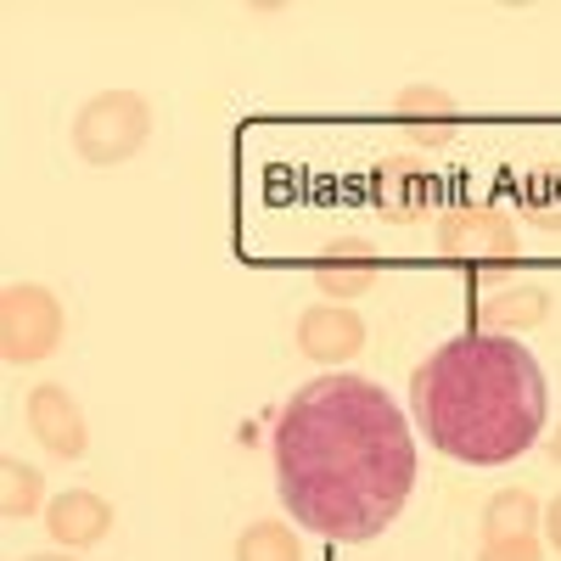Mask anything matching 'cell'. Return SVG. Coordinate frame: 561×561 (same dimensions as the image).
<instances>
[{
	"label": "cell",
	"instance_id": "obj_1",
	"mask_svg": "<svg viewBox=\"0 0 561 561\" xmlns=\"http://www.w3.org/2000/svg\"><path fill=\"white\" fill-rule=\"evenodd\" d=\"M270 455L287 517L343 545L388 534L415 489V438L404 410L354 370H325L280 404Z\"/></svg>",
	"mask_w": 561,
	"mask_h": 561
},
{
	"label": "cell",
	"instance_id": "obj_2",
	"mask_svg": "<svg viewBox=\"0 0 561 561\" xmlns=\"http://www.w3.org/2000/svg\"><path fill=\"white\" fill-rule=\"evenodd\" d=\"M410 415L421 438L466 466H511L545 438L550 388L523 337L460 332L410 377Z\"/></svg>",
	"mask_w": 561,
	"mask_h": 561
},
{
	"label": "cell",
	"instance_id": "obj_3",
	"mask_svg": "<svg viewBox=\"0 0 561 561\" xmlns=\"http://www.w3.org/2000/svg\"><path fill=\"white\" fill-rule=\"evenodd\" d=\"M152 140V102L140 90H102L73 118V152L90 169H118Z\"/></svg>",
	"mask_w": 561,
	"mask_h": 561
},
{
	"label": "cell",
	"instance_id": "obj_4",
	"mask_svg": "<svg viewBox=\"0 0 561 561\" xmlns=\"http://www.w3.org/2000/svg\"><path fill=\"white\" fill-rule=\"evenodd\" d=\"M62 332H68V314L57 304L51 287L39 280H12L0 293V354L12 365H39L62 348Z\"/></svg>",
	"mask_w": 561,
	"mask_h": 561
},
{
	"label": "cell",
	"instance_id": "obj_5",
	"mask_svg": "<svg viewBox=\"0 0 561 561\" xmlns=\"http://www.w3.org/2000/svg\"><path fill=\"white\" fill-rule=\"evenodd\" d=\"M438 253L472 264V270H483L494 280L511 259H517V225H511V214H500L489 203L444 208L438 214Z\"/></svg>",
	"mask_w": 561,
	"mask_h": 561
},
{
	"label": "cell",
	"instance_id": "obj_6",
	"mask_svg": "<svg viewBox=\"0 0 561 561\" xmlns=\"http://www.w3.org/2000/svg\"><path fill=\"white\" fill-rule=\"evenodd\" d=\"M478 561H545V505L534 489H500L483 505V539Z\"/></svg>",
	"mask_w": 561,
	"mask_h": 561
},
{
	"label": "cell",
	"instance_id": "obj_7",
	"mask_svg": "<svg viewBox=\"0 0 561 561\" xmlns=\"http://www.w3.org/2000/svg\"><path fill=\"white\" fill-rule=\"evenodd\" d=\"M309 275H314V287H320L325 304H354V298H365L370 287H377L382 259H377V248H370L365 237H337V242H325L314 253Z\"/></svg>",
	"mask_w": 561,
	"mask_h": 561
},
{
	"label": "cell",
	"instance_id": "obj_8",
	"mask_svg": "<svg viewBox=\"0 0 561 561\" xmlns=\"http://www.w3.org/2000/svg\"><path fill=\"white\" fill-rule=\"evenodd\" d=\"M23 415H28V433H34L45 449H51L57 460H79V455L90 449L84 410H79V399H73L68 388H57V382H39V388L28 393Z\"/></svg>",
	"mask_w": 561,
	"mask_h": 561
},
{
	"label": "cell",
	"instance_id": "obj_9",
	"mask_svg": "<svg viewBox=\"0 0 561 561\" xmlns=\"http://www.w3.org/2000/svg\"><path fill=\"white\" fill-rule=\"evenodd\" d=\"M113 505L96 489H62L51 505H45V534L57 539V550H96L113 534Z\"/></svg>",
	"mask_w": 561,
	"mask_h": 561
},
{
	"label": "cell",
	"instance_id": "obj_10",
	"mask_svg": "<svg viewBox=\"0 0 561 561\" xmlns=\"http://www.w3.org/2000/svg\"><path fill=\"white\" fill-rule=\"evenodd\" d=\"M365 348V320L354 304H314L298 314V354L320 365H348Z\"/></svg>",
	"mask_w": 561,
	"mask_h": 561
},
{
	"label": "cell",
	"instance_id": "obj_11",
	"mask_svg": "<svg viewBox=\"0 0 561 561\" xmlns=\"http://www.w3.org/2000/svg\"><path fill=\"white\" fill-rule=\"evenodd\" d=\"M370 203H377L382 219H421V214H433L438 192H433V174L421 169L415 158H382L377 169H370Z\"/></svg>",
	"mask_w": 561,
	"mask_h": 561
},
{
	"label": "cell",
	"instance_id": "obj_12",
	"mask_svg": "<svg viewBox=\"0 0 561 561\" xmlns=\"http://www.w3.org/2000/svg\"><path fill=\"white\" fill-rule=\"evenodd\" d=\"M550 320V293L534 280H511V287H489V298L478 304V332H500V337H523L534 325Z\"/></svg>",
	"mask_w": 561,
	"mask_h": 561
},
{
	"label": "cell",
	"instance_id": "obj_13",
	"mask_svg": "<svg viewBox=\"0 0 561 561\" xmlns=\"http://www.w3.org/2000/svg\"><path fill=\"white\" fill-rule=\"evenodd\" d=\"M45 478L34 472L28 460H18V455H7L0 460V511H7L12 523H28V517H45Z\"/></svg>",
	"mask_w": 561,
	"mask_h": 561
},
{
	"label": "cell",
	"instance_id": "obj_14",
	"mask_svg": "<svg viewBox=\"0 0 561 561\" xmlns=\"http://www.w3.org/2000/svg\"><path fill=\"white\" fill-rule=\"evenodd\" d=\"M237 561H304V539L287 523H248L237 534Z\"/></svg>",
	"mask_w": 561,
	"mask_h": 561
},
{
	"label": "cell",
	"instance_id": "obj_15",
	"mask_svg": "<svg viewBox=\"0 0 561 561\" xmlns=\"http://www.w3.org/2000/svg\"><path fill=\"white\" fill-rule=\"evenodd\" d=\"M393 113L415 129V124H449L460 107H455L449 90H438V84H404L399 96H393Z\"/></svg>",
	"mask_w": 561,
	"mask_h": 561
},
{
	"label": "cell",
	"instance_id": "obj_16",
	"mask_svg": "<svg viewBox=\"0 0 561 561\" xmlns=\"http://www.w3.org/2000/svg\"><path fill=\"white\" fill-rule=\"evenodd\" d=\"M523 214L539 230H561V169H539L523 180Z\"/></svg>",
	"mask_w": 561,
	"mask_h": 561
},
{
	"label": "cell",
	"instance_id": "obj_17",
	"mask_svg": "<svg viewBox=\"0 0 561 561\" xmlns=\"http://www.w3.org/2000/svg\"><path fill=\"white\" fill-rule=\"evenodd\" d=\"M545 545H550V550H561V494L545 505Z\"/></svg>",
	"mask_w": 561,
	"mask_h": 561
},
{
	"label": "cell",
	"instance_id": "obj_18",
	"mask_svg": "<svg viewBox=\"0 0 561 561\" xmlns=\"http://www.w3.org/2000/svg\"><path fill=\"white\" fill-rule=\"evenodd\" d=\"M410 135H415V140H449V135H455V124H415Z\"/></svg>",
	"mask_w": 561,
	"mask_h": 561
},
{
	"label": "cell",
	"instance_id": "obj_19",
	"mask_svg": "<svg viewBox=\"0 0 561 561\" xmlns=\"http://www.w3.org/2000/svg\"><path fill=\"white\" fill-rule=\"evenodd\" d=\"M23 561H79L73 550H39V556H23Z\"/></svg>",
	"mask_w": 561,
	"mask_h": 561
},
{
	"label": "cell",
	"instance_id": "obj_20",
	"mask_svg": "<svg viewBox=\"0 0 561 561\" xmlns=\"http://www.w3.org/2000/svg\"><path fill=\"white\" fill-rule=\"evenodd\" d=\"M545 455H550V460L561 466V427H556V438H545Z\"/></svg>",
	"mask_w": 561,
	"mask_h": 561
}]
</instances>
